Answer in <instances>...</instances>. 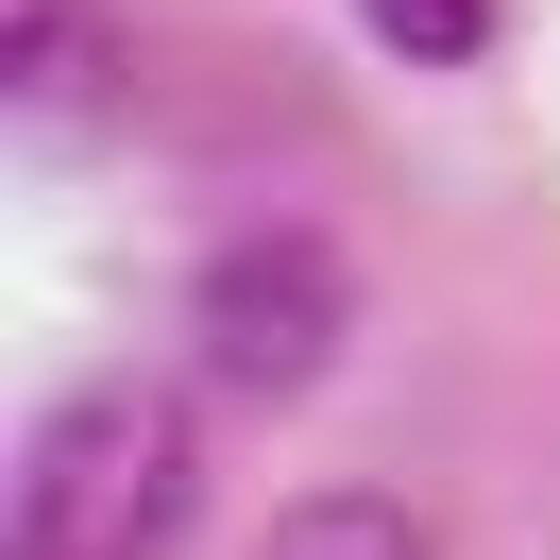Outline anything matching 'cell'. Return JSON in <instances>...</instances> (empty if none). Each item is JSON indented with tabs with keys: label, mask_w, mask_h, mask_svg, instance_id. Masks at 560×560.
<instances>
[{
	"label": "cell",
	"mask_w": 560,
	"mask_h": 560,
	"mask_svg": "<svg viewBox=\"0 0 560 560\" xmlns=\"http://www.w3.org/2000/svg\"><path fill=\"white\" fill-rule=\"evenodd\" d=\"M187 492H205V442H187V408L103 374V390H69V408H35L0 544H18V560H153V544L187 526Z\"/></svg>",
	"instance_id": "cell-1"
},
{
	"label": "cell",
	"mask_w": 560,
	"mask_h": 560,
	"mask_svg": "<svg viewBox=\"0 0 560 560\" xmlns=\"http://www.w3.org/2000/svg\"><path fill=\"white\" fill-rule=\"evenodd\" d=\"M357 35L408 51V69H476V51H492V0H357Z\"/></svg>",
	"instance_id": "cell-5"
},
{
	"label": "cell",
	"mask_w": 560,
	"mask_h": 560,
	"mask_svg": "<svg viewBox=\"0 0 560 560\" xmlns=\"http://www.w3.org/2000/svg\"><path fill=\"white\" fill-rule=\"evenodd\" d=\"M119 85H137V51L103 35V0H35V18L0 35V103H18V119H51V137H85Z\"/></svg>",
	"instance_id": "cell-3"
},
{
	"label": "cell",
	"mask_w": 560,
	"mask_h": 560,
	"mask_svg": "<svg viewBox=\"0 0 560 560\" xmlns=\"http://www.w3.org/2000/svg\"><path fill=\"white\" fill-rule=\"evenodd\" d=\"M255 560H442V544H424L408 492H306V510H272Z\"/></svg>",
	"instance_id": "cell-4"
},
{
	"label": "cell",
	"mask_w": 560,
	"mask_h": 560,
	"mask_svg": "<svg viewBox=\"0 0 560 560\" xmlns=\"http://www.w3.org/2000/svg\"><path fill=\"white\" fill-rule=\"evenodd\" d=\"M340 323H357V272L340 238H221L205 289H187V374L221 390V408H306L323 374H340Z\"/></svg>",
	"instance_id": "cell-2"
}]
</instances>
